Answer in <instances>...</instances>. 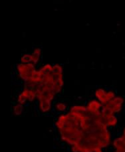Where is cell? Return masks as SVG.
<instances>
[{"mask_svg": "<svg viewBox=\"0 0 125 152\" xmlns=\"http://www.w3.org/2000/svg\"><path fill=\"white\" fill-rule=\"evenodd\" d=\"M94 152H103V148H96L94 150Z\"/></svg>", "mask_w": 125, "mask_h": 152, "instance_id": "obj_4", "label": "cell"}, {"mask_svg": "<svg viewBox=\"0 0 125 152\" xmlns=\"http://www.w3.org/2000/svg\"><path fill=\"white\" fill-rule=\"evenodd\" d=\"M30 62H32V55H25L21 58L22 63H30Z\"/></svg>", "mask_w": 125, "mask_h": 152, "instance_id": "obj_1", "label": "cell"}, {"mask_svg": "<svg viewBox=\"0 0 125 152\" xmlns=\"http://www.w3.org/2000/svg\"><path fill=\"white\" fill-rule=\"evenodd\" d=\"M23 111V105L22 104H18L14 108V112L16 115H20Z\"/></svg>", "mask_w": 125, "mask_h": 152, "instance_id": "obj_2", "label": "cell"}, {"mask_svg": "<svg viewBox=\"0 0 125 152\" xmlns=\"http://www.w3.org/2000/svg\"><path fill=\"white\" fill-rule=\"evenodd\" d=\"M56 108L59 111H63V110H65V108H66V106H65V104L59 103V104H57Z\"/></svg>", "mask_w": 125, "mask_h": 152, "instance_id": "obj_3", "label": "cell"}]
</instances>
